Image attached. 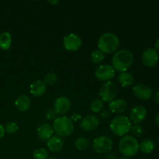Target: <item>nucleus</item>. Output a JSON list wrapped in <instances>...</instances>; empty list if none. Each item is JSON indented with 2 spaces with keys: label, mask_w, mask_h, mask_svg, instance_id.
Listing matches in <instances>:
<instances>
[{
  "label": "nucleus",
  "mask_w": 159,
  "mask_h": 159,
  "mask_svg": "<svg viewBox=\"0 0 159 159\" xmlns=\"http://www.w3.org/2000/svg\"><path fill=\"white\" fill-rule=\"evenodd\" d=\"M52 127L54 132L57 134V136L64 138L72 134L75 129V124L71 118L66 116H62L54 120Z\"/></svg>",
  "instance_id": "obj_4"
},
{
  "label": "nucleus",
  "mask_w": 159,
  "mask_h": 159,
  "mask_svg": "<svg viewBox=\"0 0 159 159\" xmlns=\"http://www.w3.org/2000/svg\"><path fill=\"white\" fill-rule=\"evenodd\" d=\"M117 87L113 82H106L101 85L99 89V96L103 102H112L113 100L116 99L117 96Z\"/></svg>",
  "instance_id": "obj_6"
},
{
  "label": "nucleus",
  "mask_w": 159,
  "mask_h": 159,
  "mask_svg": "<svg viewBox=\"0 0 159 159\" xmlns=\"http://www.w3.org/2000/svg\"><path fill=\"white\" fill-rule=\"evenodd\" d=\"M120 46V39L116 34L112 32L104 33L98 40L99 50L105 54L116 51Z\"/></svg>",
  "instance_id": "obj_2"
},
{
  "label": "nucleus",
  "mask_w": 159,
  "mask_h": 159,
  "mask_svg": "<svg viewBox=\"0 0 159 159\" xmlns=\"http://www.w3.org/2000/svg\"><path fill=\"white\" fill-rule=\"evenodd\" d=\"M71 119L73 122H78V121L81 120L82 119V117L81 116V114H79V113H74L71 115Z\"/></svg>",
  "instance_id": "obj_31"
},
{
  "label": "nucleus",
  "mask_w": 159,
  "mask_h": 159,
  "mask_svg": "<svg viewBox=\"0 0 159 159\" xmlns=\"http://www.w3.org/2000/svg\"><path fill=\"white\" fill-rule=\"evenodd\" d=\"M48 159H57V158H48Z\"/></svg>",
  "instance_id": "obj_39"
},
{
  "label": "nucleus",
  "mask_w": 159,
  "mask_h": 159,
  "mask_svg": "<svg viewBox=\"0 0 159 159\" xmlns=\"http://www.w3.org/2000/svg\"><path fill=\"white\" fill-rule=\"evenodd\" d=\"M154 99H155V102L159 103V91L157 92L155 94V96H154Z\"/></svg>",
  "instance_id": "obj_34"
},
{
  "label": "nucleus",
  "mask_w": 159,
  "mask_h": 159,
  "mask_svg": "<svg viewBox=\"0 0 159 159\" xmlns=\"http://www.w3.org/2000/svg\"><path fill=\"white\" fill-rule=\"evenodd\" d=\"M118 81L123 87H127L133 85L134 82V78L131 73L124 71V72H120L119 74Z\"/></svg>",
  "instance_id": "obj_20"
},
{
  "label": "nucleus",
  "mask_w": 159,
  "mask_h": 159,
  "mask_svg": "<svg viewBox=\"0 0 159 159\" xmlns=\"http://www.w3.org/2000/svg\"><path fill=\"white\" fill-rule=\"evenodd\" d=\"M48 2L49 3H51V4H57V3H58V1H48Z\"/></svg>",
  "instance_id": "obj_37"
},
{
  "label": "nucleus",
  "mask_w": 159,
  "mask_h": 159,
  "mask_svg": "<svg viewBox=\"0 0 159 159\" xmlns=\"http://www.w3.org/2000/svg\"><path fill=\"white\" fill-rule=\"evenodd\" d=\"M47 146L51 152H58L63 149L64 141L61 137L57 135H53L49 140L47 141Z\"/></svg>",
  "instance_id": "obj_17"
},
{
  "label": "nucleus",
  "mask_w": 159,
  "mask_h": 159,
  "mask_svg": "<svg viewBox=\"0 0 159 159\" xmlns=\"http://www.w3.org/2000/svg\"><path fill=\"white\" fill-rule=\"evenodd\" d=\"M109 110L113 113H121L126 111L127 103L124 99H114L109 103Z\"/></svg>",
  "instance_id": "obj_18"
},
{
  "label": "nucleus",
  "mask_w": 159,
  "mask_h": 159,
  "mask_svg": "<svg viewBox=\"0 0 159 159\" xmlns=\"http://www.w3.org/2000/svg\"><path fill=\"white\" fill-rule=\"evenodd\" d=\"M57 113L54 111V109H51V110H48V111L45 113V116H46L47 120H55L57 118Z\"/></svg>",
  "instance_id": "obj_30"
},
{
  "label": "nucleus",
  "mask_w": 159,
  "mask_h": 159,
  "mask_svg": "<svg viewBox=\"0 0 159 159\" xmlns=\"http://www.w3.org/2000/svg\"><path fill=\"white\" fill-rule=\"evenodd\" d=\"M75 146L76 149L79 151H85L89 148L90 142L87 138H77L75 141Z\"/></svg>",
  "instance_id": "obj_24"
},
{
  "label": "nucleus",
  "mask_w": 159,
  "mask_h": 159,
  "mask_svg": "<svg viewBox=\"0 0 159 159\" xmlns=\"http://www.w3.org/2000/svg\"><path fill=\"white\" fill-rule=\"evenodd\" d=\"M105 58V54L100 50L97 49L93 51L91 54V60L93 63L99 64Z\"/></svg>",
  "instance_id": "obj_25"
},
{
  "label": "nucleus",
  "mask_w": 159,
  "mask_h": 159,
  "mask_svg": "<svg viewBox=\"0 0 159 159\" xmlns=\"http://www.w3.org/2000/svg\"><path fill=\"white\" fill-rule=\"evenodd\" d=\"M30 99L26 95H20L15 101V106L20 112H26L30 107Z\"/></svg>",
  "instance_id": "obj_19"
},
{
  "label": "nucleus",
  "mask_w": 159,
  "mask_h": 159,
  "mask_svg": "<svg viewBox=\"0 0 159 159\" xmlns=\"http://www.w3.org/2000/svg\"><path fill=\"white\" fill-rule=\"evenodd\" d=\"M119 151L126 158L133 157L139 151V143L134 137L125 135L120 141Z\"/></svg>",
  "instance_id": "obj_3"
},
{
  "label": "nucleus",
  "mask_w": 159,
  "mask_h": 159,
  "mask_svg": "<svg viewBox=\"0 0 159 159\" xmlns=\"http://www.w3.org/2000/svg\"><path fill=\"white\" fill-rule=\"evenodd\" d=\"M154 49H155L157 52L159 51V39H158V40H156V42H155V48H154Z\"/></svg>",
  "instance_id": "obj_35"
},
{
  "label": "nucleus",
  "mask_w": 159,
  "mask_h": 159,
  "mask_svg": "<svg viewBox=\"0 0 159 159\" xmlns=\"http://www.w3.org/2000/svg\"><path fill=\"white\" fill-rule=\"evenodd\" d=\"M12 44V36L7 31L2 32L0 34V48L4 51H7L10 48Z\"/></svg>",
  "instance_id": "obj_21"
},
{
  "label": "nucleus",
  "mask_w": 159,
  "mask_h": 159,
  "mask_svg": "<svg viewBox=\"0 0 159 159\" xmlns=\"http://www.w3.org/2000/svg\"><path fill=\"white\" fill-rule=\"evenodd\" d=\"M115 70L111 65H102L98 67L95 71L96 79L102 82H109L115 76Z\"/></svg>",
  "instance_id": "obj_8"
},
{
  "label": "nucleus",
  "mask_w": 159,
  "mask_h": 159,
  "mask_svg": "<svg viewBox=\"0 0 159 159\" xmlns=\"http://www.w3.org/2000/svg\"><path fill=\"white\" fill-rule=\"evenodd\" d=\"M158 141H159V137H158Z\"/></svg>",
  "instance_id": "obj_40"
},
{
  "label": "nucleus",
  "mask_w": 159,
  "mask_h": 159,
  "mask_svg": "<svg viewBox=\"0 0 159 159\" xmlns=\"http://www.w3.org/2000/svg\"><path fill=\"white\" fill-rule=\"evenodd\" d=\"M155 124H156L158 126H159V113L157 115L156 117H155Z\"/></svg>",
  "instance_id": "obj_36"
},
{
  "label": "nucleus",
  "mask_w": 159,
  "mask_h": 159,
  "mask_svg": "<svg viewBox=\"0 0 159 159\" xmlns=\"http://www.w3.org/2000/svg\"><path fill=\"white\" fill-rule=\"evenodd\" d=\"M82 40L79 35L70 34L65 36L63 39L64 48L68 51H76L81 48Z\"/></svg>",
  "instance_id": "obj_9"
},
{
  "label": "nucleus",
  "mask_w": 159,
  "mask_h": 159,
  "mask_svg": "<svg viewBox=\"0 0 159 159\" xmlns=\"http://www.w3.org/2000/svg\"><path fill=\"white\" fill-rule=\"evenodd\" d=\"M110 111L109 110H102V111L100 112V116L102 117V119L107 120V118L110 116Z\"/></svg>",
  "instance_id": "obj_32"
},
{
  "label": "nucleus",
  "mask_w": 159,
  "mask_h": 159,
  "mask_svg": "<svg viewBox=\"0 0 159 159\" xmlns=\"http://www.w3.org/2000/svg\"><path fill=\"white\" fill-rule=\"evenodd\" d=\"M148 111L143 106L138 105L134 107L130 113V120L134 124L141 123L147 117Z\"/></svg>",
  "instance_id": "obj_14"
},
{
  "label": "nucleus",
  "mask_w": 159,
  "mask_h": 159,
  "mask_svg": "<svg viewBox=\"0 0 159 159\" xmlns=\"http://www.w3.org/2000/svg\"><path fill=\"white\" fill-rule=\"evenodd\" d=\"M57 80V77L55 73L50 72L48 73L46 75L44 76V79H43V82L46 85H54L56 83Z\"/></svg>",
  "instance_id": "obj_28"
},
{
  "label": "nucleus",
  "mask_w": 159,
  "mask_h": 159,
  "mask_svg": "<svg viewBox=\"0 0 159 159\" xmlns=\"http://www.w3.org/2000/svg\"><path fill=\"white\" fill-rule=\"evenodd\" d=\"M19 126L16 122H9L5 127V130L8 134H15L18 130Z\"/></svg>",
  "instance_id": "obj_29"
},
{
  "label": "nucleus",
  "mask_w": 159,
  "mask_h": 159,
  "mask_svg": "<svg viewBox=\"0 0 159 159\" xmlns=\"http://www.w3.org/2000/svg\"><path fill=\"white\" fill-rule=\"evenodd\" d=\"M155 144L152 140L145 139L139 144V150L143 153L150 154L155 150Z\"/></svg>",
  "instance_id": "obj_22"
},
{
  "label": "nucleus",
  "mask_w": 159,
  "mask_h": 159,
  "mask_svg": "<svg viewBox=\"0 0 159 159\" xmlns=\"http://www.w3.org/2000/svg\"><path fill=\"white\" fill-rule=\"evenodd\" d=\"M5 133H6L5 127L2 124H0V139H2L5 136Z\"/></svg>",
  "instance_id": "obj_33"
},
{
  "label": "nucleus",
  "mask_w": 159,
  "mask_h": 159,
  "mask_svg": "<svg viewBox=\"0 0 159 159\" xmlns=\"http://www.w3.org/2000/svg\"><path fill=\"white\" fill-rule=\"evenodd\" d=\"M70 107H71V102L66 96H60L54 101V110L57 114H65L70 110Z\"/></svg>",
  "instance_id": "obj_13"
},
{
  "label": "nucleus",
  "mask_w": 159,
  "mask_h": 159,
  "mask_svg": "<svg viewBox=\"0 0 159 159\" xmlns=\"http://www.w3.org/2000/svg\"><path fill=\"white\" fill-rule=\"evenodd\" d=\"M134 54L128 50H120L113 54L112 57V65L115 71L124 72L133 65Z\"/></svg>",
  "instance_id": "obj_1"
},
{
  "label": "nucleus",
  "mask_w": 159,
  "mask_h": 159,
  "mask_svg": "<svg viewBox=\"0 0 159 159\" xmlns=\"http://www.w3.org/2000/svg\"><path fill=\"white\" fill-rule=\"evenodd\" d=\"M99 120L94 115H88L81 120L80 127L85 132H91L99 127Z\"/></svg>",
  "instance_id": "obj_11"
},
{
  "label": "nucleus",
  "mask_w": 159,
  "mask_h": 159,
  "mask_svg": "<svg viewBox=\"0 0 159 159\" xmlns=\"http://www.w3.org/2000/svg\"><path fill=\"white\" fill-rule=\"evenodd\" d=\"M142 62L146 67L152 68L158 61V54L154 48H148L142 54Z\"/></svg>",
  "instance_id": "obj_12"
},
{
  "label": "nucleus",
  "mask_w": 159,
  "mask_h": 159,
  "mask_svg": "<svg viewBox=\"0 0 159 159\" xmlns=\"http://www.w3.org/2000/svg\"><path fill=\"white\" fill-rule=\"evenodd\" d=\"M113 143L111 138L106 135L95 138L93 142V148L96 153L105 154L113 148Z\"/></svg>",
  "instance_id": "obj_7"
},
{
  "label": "nucleus",
  "mask_w": 159,
  "mask_h": 159,
  "mask_svg": "<svg viewBox=\"0 0 159 159\" xmlns=\"http://www.w3.org/2000/svg\"><path fill=\"white\" fill-rule=\"evenodd\" d=\"M47 85L42 80H36L30 85V92L34 96H41L46 93Z\"/></svg>",
  "instance_id": "obj_16"
},
{
  "label": "nucleus",
  "mask_w": 159,
  "mask_h": 159,
  "mask_svg": "<svg viewBox=\"0 0 159 159\" xmlns=\"http://www.w3.org/2000/svg\"><path fill=\"white\" fill-rule=\"evenodd\" d=\"M89 108L93 113H99L104 108V102L101 99H95L91 101Z\"/></svg>",
  "instance_id": "obj_23"
},
{
  "label": "nucleus",
  "mask_w": 159,
  "mask_h": 159,
  "mask_svg": "<svg viewBox=\"0 0 159 159\" xmlns=\"http://www.w3.org/2000/svg\"><path fill=\"white\" fill-rule=\"evenodd\" d=\"M130 131L134 135L133 137H140L144 133V127L140 124H135L134 125H131Z\"/></svg>",
  "instance_id": "obj_27"
},
{
  "label": "nucleus",
  "mask_w": 159,
  "mask_h": 159,
  "mask_svg": "<svg viewBox=\"0 0 159 159\" xmlns=\"http://www.w3.org/2000/svg\"><path fill=\"white\" fill-rule=\"evenodd\" d=\"M49 152L45 148H37L34 150L33 157L34 159H48Z\"/></svg>",
  "instance_id": "obj_26"
},
{
  "label": "nucleus",
  "mask_w": 159,
  "mask_h": 159,
  "mask_svg": "<svg viewBox=\"0 0 159 159\" xmlns=\"http://www.w3.org/2000/svg\"><path fill=\"white\" fill-rule=\"evenodd\" d=\"M110 130L116 136L124 137L129 133L131 127V122L126 116H117L112 120L110 124Z\"/></svg>",
  "instance_id": "obj_5"
},
{
  "label": "nucleus",
  "mask_w": 159,
  "mask_h": 159,
  "mask_svg": "<svg viewBox=\"0 0 159 159\" xmlns=\"http://www.w3.org/2000/svg\"><path fill=\"white\" fill-rule=\"evenodd\" d=\"M37 136L40 140L48 141L53 136L54 129H53L52 126L50 125L49 124L45 123V124H40L37 130Z\"/></svg>",
  "instance_id": "obj_15"
},
{
  "label": "nucleus",
  "mask_w": 159,
  "mask_h": 159,
  "mask_svg": "<svg viewBox=\"0 0 159 159\" xmlns=\"http://www.w3.org/2000/svg\"><path fill=\"white\" fill-rule=\"evenodd\" d=\"M120 159H130V158H126V157H124V158H120Z\"/></svg>",
  "instance_id": "obj_38"
},
{
  "label": "nucleus",
  "mask_w": 159,
  "mask_h": 159,
  "mask_svg": "<svg viewBox=\"0 0 159 159\" xmlns=\"http://www.w3.org/2000/svg\"><path fill=\"white\" fill-rule=\"evenodd\" d=\"M132 92L135 97L142 100H149L152 96V89L144 84H138L132 89Z\"/></svg>",
  "instance_id": "obj_10"
}]
</instances>
